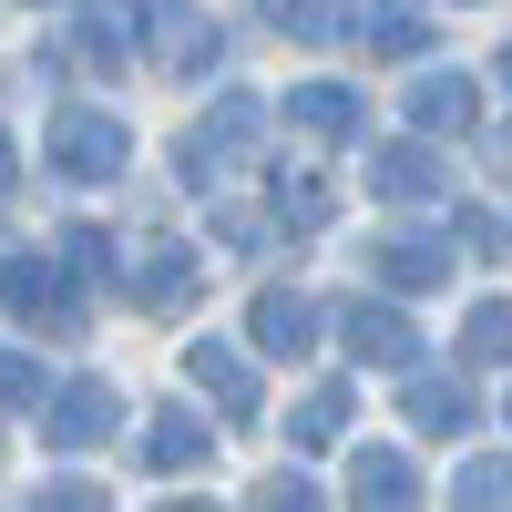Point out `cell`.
I'll return each instance as SVG.
<instances>
[{
  "label": "cell",
  "mask_w": 512,
  "mask_h": 512,
  "mask_svg": "<svg viewBox=\"0 0 512 512\" xmlns=\"http://www.w3.org/2000/svg\"><path fill=\"white\" fill-rule=\"evenodd\" d=\"M52 164L82 175V185L123 175V123H113V113H62V123H52Z\"/></svg>",
  "instance_id": "obj_1"
},
{
  "label": "cell",
  "mask_w": 512,
  "mask_h": 512,
  "mask_svg": "<svg viewBox=\"0 0 512 512\" xmlns=\"http://www.w3.org/2000/svg\"><path fill=\"white\" fill-rule=\"evenodd\" d=\"M338 328H349V349H359L369 369H420V328H410L400 308H369V297H349V308H338Z\"/></svg>",
  "instance_id": "obj_2"
},
{
  "label": "cell",
  "mask_w": 512,
  "mask_h": 512,
  "mask_svg": "<svg viewBox=\"0 0 512 512\" xmlns=\"http://www.w3.org/2000/svg\"><path fill=\"white\" fill-rule=\"evenodd\" d=\"M0 297H11V318H31V328H72V297H62L52 256H11V267H0Z\"/></svg>",
  "instance_id": "obj_3"
},
{
  "label": "cell",
  "mask_w": 512,
  "mask_h": 512,
  "mask_svg": "<svg viewBox=\"0 0 512 512\" xmlns=\"http://www.w3.org/2000/svg\"><path fill=\"white\" fill-rule=\"evenodd\" d=\"M113 420H123V410H113V390H103V379H72V390L52 400V420H41V431H52L62 451H93Z\"/></svg>",
  "instance_id": "obj_4"
},
{
  "label": "cell",
  "mask_w": 512,
  "mask_h": 512,
  "mask_svg": "<svg viewBox=\"0 0 512 512\" xmlns=\"http://www.w3.org/2000/svg\"><path fill=\"white\" fill-rule=\"evenodd\" d=\"M256 349H267V359H308L318 349V308L287 297V287H267V297H256Z\"/></svg>",
  "instance_id": "obj_5"
},
{
  "label": "cell",
  "mask_w": 512,
  "mask_h": 512,
  "mask_svg": "<svg viewBox=\"0 0 512 512\" xmlns=\"http://www.w3.org/2000/svg\"><path fill=\"white\" fill-rule=\"evenodd\" d=\"M154 52H164V72L216 62V21H205L195 0H154Z\"/></svg>",
  "instance_id": "obj_6"
},
{
  "label": "cell",
  "mask_w": 512,
  "mask_h": 512,
  "mask_svg": "<svg viewBox=\"0 0 512 512\" xmlns=\"http://www.w3.org/2000/svg\"><path fill=\"white\" fill-rule=\"evenodd\" d=\"M410 431L420 441H461L472 431V390L461 379H410Z\"/></svg>",
  "instance_id": "obj_7"
},
{
  "label": "cell",
  "mask_w": 512,
  "mask_h": 512,
  "mask_svg": "<svg viewBox=\"0 0 512 512\" xmlns=\"http://www.w3.org/2000/svg\"><path fill=\"white\" fill-rule=\"evenodd\" d=\"M185 369H195V379H205V390H216V400H226V420H256V369H246V359L226 349V338H205V349H195Z\"/></svg>",
  "instance_id": "obj_8"
},
{
  "label": "cell",
  "mask_w": 512,
  "mask_h": 512,
  "mask_svg": "<svg viewBox=\"0 0 512 512\" xmlns=\"http://www.w3.org/2000/svg\"><path fill=\"white\" fill-rule=\"evenodd\" d=\"M369 185L400 195V205H410V195H441V154H431V144H390V154L369 164Z\"/></svg>",
  "instance_id": "obj_9"
},
{
  "label": "cell",
  "mask_w": 512,
  "mask_h": 512,
  "mask_svg": "<svg viewBox=\"0 0 512 512\" xmlns=\"http://www.w3.org/2000/svg\"><path fill=\"white\" fill-rule=\"evenodd\" d=\"M349 492H359V502H379V512L420 502V482H410V461H400V451H359V461H349Z\"/></svg>",
  "instance_id": "obj_10"
},
{
  "label": "cell",
  "mask_w": 512,
  "mask_h": 512,
  "mask_svg": "<svg viewBox=\"0 0 512 512\" xmlns=\"http://www.w3.org/2000/svg\"><path fill=\"white\" fill-rule=\"evenodd\" d=\"M379 277H390V287H441V277H451V246H431V236H390V246H379Z\"/></svg>",
  "instance_id": "obj_11"
},
{
  "label": "cell",
  "mask_w": 512,
  "mask_h": 512,
  "mask_svg": "<svg viewBox=\"0 0 512 512\" xmlns=\"http://www.w3.org/2000/svg\"><path fill=\"white\" fill-rule=\"evenodd\" d=\"M144 461H154V472H185V461H205V420H195V410H164L154 431H144Z\"/></svg>",
  "instance_id": "obj_12"
},
{
  "label": "cell",
  "mask_w": 512,
  "mask_h": 512,
  "mask_svg": "<svg viewBox=\"0 0 512 512\" xmlns=\"http://www.w3.org/2000/svg\"><path fill=\"white\" fill-rule=\"evenodd\" d=\"M185 287H195V256H185V246H154V256H144V277H134L144 308H175Z\"/></svg>",
  "instance_id": "obj_13"
},
{
  "label": "cell",
  "mask_w": 512,
  "mask_h": 512,
  "mask_svg": "<svg viewBox=\"0 0 512 512\" xmlns=\"http://www.w3.org/2000/svg\"><path fill=\"white\" fill-rule=\"evenodd\" d=\"M410 113L431 123V134H461V123H472V82H420V93H410Z\"/></svg>",
  "instance_id": "obj_14"
},
{
  "label": "cell",
  "mask_w": 512,
  "mask_h": 512,
  "mask_svg": "<svg viewBox=\"0 0 512 512\" xmlns=\"http://www.w3.org/2000/svg\"><path fill=\"white\" fill-rule=\"evenodd\" d=\"M287 113L308 123V134H349V123H359V103H349V93H328V82H308V93H287Z\"/></svg>",
  "instance_id": "obj_15"
},
{
  "label": "cell",
  "mask_w": 512,
  "mask_h": 512,
  "mask_svg": "<svg viewBox=\"0 0 512 512\" xmlns=\"http://www.w3.org/2000/svg\"><path fill=\"white\" fill-rule=\"evenodd\" d=\"M359 31H369V52H390V62H400V52H420V41H431V21H420V11H369Z\"/></svg>",
  "instance_id": "obj_16"
},
{
  "label": "cell",
  "mask_w": 512,
  "mask_h": 512,
  "mask_svg": "<svg viewBox=\"0 0 512 512\" xmlns=\"http://www.w3.org/2000/svg\"><path fill=\"white\" fill-rule=\"evenodd\" d=\"M277 216L287 226H328V185L318 175H277Z\"/></svg>",
  "instance_id": "obj_17"
},
{
  "label": "cell",
  "mask_w": 512,
  "mask_h": 512,
  "mask_svg": "<svg viewBox=\"0 0 512 512\" xmlns=\"http://www.w3.org/2000/svg\"><path fill=\"white\" fill-rule=\"evenodd\" d=\"M461 349H472V359H512V308H502V297H492V308H472Z\"/></svg>",
  "instance_id": "obj_18"
},
{
  "label": "cell",
  "mask_w": 512,
  "mask_h": 512,
  "mask_svg": "<svg viewBox=\"0 0 512 512\" xmlns=\"http://www.w3.org/2000/svg\"><path fill=\"white\" fill-rule=\"evenodd\" d=\"M267 21H277V31H297V41H328V31H338L328 0H267Z\"/></svg>",
  "instance_id": "obj_19"
},
{
  "label": "cell",
  "mask_w": 512,
  "mask_h": 512,
  "mask_svg": "<svg viewBox=\"0 0 512 512\" xmlns=\"http://www.w3.org/2000/svg\"><path fill=\"white\" fill-rule=\"evenodd\" d=\"M338 420H349V390H318L297 410V441H338Z\"/></svg>",
  "instance_id": "obj_20"
},
{
  "label": "cell",
  "mask_w": 512,
  "mask_h": 512,
  "mask_svg": "<svg viewBox=\"0 0 512 512\" xmlns=\"http://www.w3.org/2000/svg\"><path fill=\"white\" fill-rule=\"evenodd\" d=\"M31 400H41V369H31V359H0V420L31 410Z\"/></svg>",
  "instance_id": "obj_21"
},
{
  "label": "cell",
  "mask_w": 512,
  "mask_h": 512,
  "mask_svg": "<svg viewBox=\"0 0 512 512\" xmlns=\"http://www.w3.org/2000/svg\"><path fill=\"white\" fill-rule=\"evenodd\" d=\"M451 502H512V472L502 461H472V472H461V492Z\"/></svg>",
  "instance_id": "obj_22"
},
{
  "label": "cell",
  "mask_w": 512,
  "mask_h": 512,
  "mask_svg": "<svg viewBox=\"0 0 512 512\" xmlns=\"http://www.w3.org/2000/svg\"><path fill=\"white\" fill-rule=\"evenodd\" d=\"M0 195H11V144H0Z\"/></svg>",
  "instance_id": "obj_23"
},
{
  "label": "cell",
  "mask_w": 512,
  "mask_h": 512,
  "mask_svg": "<svg viewBox=\"0 0 512 512\" xmlns=\"http://www.w3.org/2000/svg\"><path fill=\"white\" fill-rule=\"evenodd\" d=\"M502 82H512V52H502Z\"/></svg>",
  "instance_id": "obj_24"
}]
</instances>
